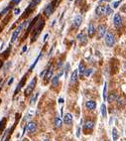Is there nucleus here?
Wrapping results in <instances>:
<instances>
[{"instance_id":"26","label":"nucleus","mask_w":126,"mask_h":141,"mask_svg":"<svg viewBox=\"0 0 126 141\" xmlns=\"http://www.w3.org/2000/svg\"><path fill=\"white\" fill-rule=\"evenodd\" d=\"M5 125H6V118H3V119L0 121V131H2V130L4 129Z\"/></svg>"},{"instance_id":"37","label":"nucleus","mask_w":126,"mask_h":141,"mask_svg":"<svg viewBox=\"0 0 126 141\" xmlns=\"http://www.w3.org/2000/svg\"><path fill=\"white\" fill-rule=\"evenodd\" d=\"M69 64L68 63V64H67V67H66V77H67V75H68V72H69Z\"/></svg>"},{"instance_id":"31","label":"nucleus","mask_w":126,"mask_h":141,"mask_svg":"<svg viewBox=\"0 0 126 141\" xmlns=\"http://www.w3.org/2000/svg\"><path fill=\"white\" fill-rule=\"evenodd\" d=\"M41 56H42V54H40V55H39V57H38V58L36 59V61H35V62H34V64H33L32 66H31V68H30V70H33V69H34V67H35V66H36V64L38 63V61H39V59L41 58Z\"/></svg>"},{"instance_id":"18","label":"nucleus","mask_w":126,"mask_h":141,"mask_svg":"<svg viewBox=\"0 0 126 141\" xmlns=\"http://www.w3.org/2000/svg\"><path fill=\"white\" fill-rule=\"evenodd\" d=\"M25 81H26V77H24L23 78V80L21 81V82H19V84H18V86L16 87V90H15V93H14V95H16V94L19 93V91L21 90V87L23 86V84H24V82H25Z\"/></svg>"},{"instance_id":"13","label":"nucleus","mask_w":126,"mask_h":141,"mask_svg":"<svg viewBox=\"0 0 126 141\" xmlns=\"http://www.w3.org/2000/svg\"><path fill=\"white\" fill-rule=\"evenodd\" d=\"M64 122L67 124V125H70L73 123V115L70 113H67L65 116H64Z\"/></svg>"},{"instance_id":"34","label":"nucleus","mask_w":126,"mask_h":141,"mask_svg":"<svg viewBox=\"0 0 126 141\" xmlns=\"http://www.w3.org/2000/svg\"><path fill=\"white\" fill-rule=\"evenodd\" d=\"M120 2H121V1H116V2H114V3H113V8H117L118 5L120 4Z\"/></svg>"},{"instance_id":"12","label":"nucleus","mask_w":126,"mask_h":141,"mask_svg":"<svg viewBox=\"0 0 126 141\" xmlns=\"http://www.w3.org/2000/svg\"><path fill=\"white\" fill-rule=\"evenodd\" d=\"M85 107L88 109V110H93L95 107H96V102L94 100H88L85 102Z\"/></svg>"},{"instance_id":"45","label":"nucleus","mask_w":126,"mask_h":141,"mask_svg":"<svg viewBox=\"0 0 126 141\" xmlns=\"http://www.w3.org/2000/svg\"><path fill=\"white\" fill-rule=\"evenodd\" d=\"M1 67H2V63L0 62V68H1Z\"/></svg>"},{"instance_id":"35","label":"nucleus","mask_w":126,"mask_h":141,"mask_svg":"<svg viewBox=\"0 0 126 141\" xmlns=\"http://www.w3.org/2000/svg\"><path fill=\"white\" fill-rule=\"evenodd\" d=\"M20 1H21V0H12V4L17 5V4H19V3H20Z\"/></svg>"},{"instance_id":"14","label":"nucleus","mask_w":126,"mask_h":141,"mask_svg":"<svg viewBox=\"0 0 126 141\" xmlns=\"http://www.w3.org/2000/svg\"><path fill=\"white\" fill-rule=\"evenodd\" d=\"M94 127V122L92 120H86L84 122V129L85 130H92Z\"/></svg>"},{"instance_id":"16","label":"nucleus","mask_w":126,"mask_h":141,"mask_svg":"<svg viewBox=\"0 0 126 141\" xmlns=\"http://www.w3.org/2000/svg\"><path fill=\"white\" fill-rule=\"evenodd\" d=\"M54 124H55V127L58 128V129L62 127L63 121H62V119H61L60 116H56V118H55V121H54Z\"/></svg>"},{"instance_id":"11","label":"nucleus","mask_w":126,"mask_h":141,"mask_svg":"<svg viewBox=\"0 0 126 141\" xmlns=\"http://www.w3.org/2000/svg\"><path fill=\"white\" fill-rule=\"evenodd\" d=\"M82 22V18H81V16L80 15H77L76 17H75V19H74V27L75 28H79L80 26V24Z\"/></svg>"},{"instance_id":"32","label":"nucleus","mask_w":126,"mask_h":141,"mask_svg":"<svg viewBox=\"0 0 126 141\" xmlns=\"http://www.w3.org/2000/svg\"><path fill=\"white\" fill-rule=\"evenodd\" d=\"M9 9H10V6H8L7 8H5V9H3L2 11L0 12V16H3V15H5L7 12L9 11Z\"/></svg>"},{"instance_id":"1","label":"nucleus","mask_w":126,"mask_h":141,"mask_svg":"<svg viewBox=\"0 0 126 141\" xmlns=\"http://www.w3.org/2000/svg\"><path fill=\"white\" fill-rule=\"evenodd\" d=\"M58 0H55V1H53L52 3H50L48 6H47L46 8H45V10H44V14L46 15V16H51L52 14H53V12L55 10V8H56V4H57Z\"/></svg>"},{"instance_id":"41","label":"nucleus","mask_w":126,"mask_h":141,"mask_svg":"<svg viewBox=\"0 0 126 141\" xmlns=\"http://www.w3.org/2000/svg\"><path fill=\"white\" fill-rule=\"evenodd\" d=\"M26 50H27V47H26V46H24L23 49H22V52H25Z\"/></svg>"},{"instance_id":"24","label":"nucleus","mask_w":126,"mask_h":141,"mask_svg":"<svg viewBox=\"0 0 126 141\" xmlns=\"http://www.w3.org/2000/svg\"><path fill=\"white\" fill-rule=\"evenodd\" d=\"M38 95H39V93H37L35 95H33V96L31 97V100H30V105H34L35 102H36V99H37V97H38Z\"/></svg>"},{"instance_id":"21","label":"nucleus","mask_w":126,"mask_h":141,"mask_svg":"<svg viewBox=\"0 0 126 141\" xmlns=\"http://www.w3.org/2000/svg\"><path fill=\"white\" fill-rule=\"evenodd\" d=\"M115 99H116V96H115V94H113V93H111V94H108V96H107V101L108 102H113V101H115Z\"/></svg>"},{"instance_id":"47","label":"nucleus","mask_w":126,"mask_h":141,"mask_svg":"<svg viewBox=\"0 0 126 141\" xmlns=\"http://www.w3.org/2000/svg\"><path fill=\"white\" fill-rule=\"evenodd\" d=\"M125 134H126V130H125Z\"/></svg>"},{"instance_id":"9","label":"nucleus","mask_w":126,"mask_h":141,"mask_svg":"<svg viewBox=\"0 0 126 141\" xmlns=\"http://www.w3.org/2000/svg\"><path fill=\"white\" fill-rule=\"evenodd\" d=\"M105 6L106 5H98L95 8V13L97 16H102L105 14Z\"/></svg>"},{"instance_id":"44","label":"nucleus","mask_w":126,"mask_h":141,"mask_svg":"<svg viewBox=\"0 0 126 141\" xmlns=\"http://www.w3.org/2000/svg\"><path fill=\"white\" fill-rule=\"evenodd\" d=\"M124 69H125V70H126V62H125V63H124Z\"/></svg>"},{"instance_id":"15","label":"nucleus","mask_w":126,"mask_h":141,"mask_svg":"<svg viewBox=\"0 0 126 141\" xmlns=\"http://www.w3.org/2000/svg\"><path fill=\"white\" fill-rule=\"evenodd\" d=\"M79 40L80 41V43H81V45H84V44H86V36L84 35V33L83 32H81L80 33L78 37H77Z\"/></svg>"},{"instance_id":"23","label":"nucleus","mask_w":126,"mask_h":141,"mask_svg":"<svg viewBox=\"0 0 126 141\" xmlns=\"http://www.w3.org/2000/svg\"><path fill=\"white\" fill-rule=\"evenodd\" d=\"M40 2H41V0H32L29 6H30V8H31V9H33L35 6H36V5H38Z\"/></svg>"},{"instance_id":"3","label":"nucleus","mask_w":126,"mask_h":141,"mask_svg":"<svg viewBox=\"0 0 126 141\" xmlns=\"http://www.w3.org/2000/svg\"><path fill=\"white\" fill-rule=\"evenodd\" d=\"M25 130H27L28 133H34L35 131L37 130V123L35 121H30L27 123Z\"/></svg>"},{"instance_id":"17","label":"nucleus","mask_w":126,"mask_h":141,"mask_svg":"<svg viewBox=\"0 0 126 141\" xmlns=\"http://www.w3.org/2000/svg\"><path fill=\"white\" fill-rule=\"evenodd\" d=\"M87 32H88V36L89 37H92V36L94 35V32H95V28H94V26H93V24L91 23L88 25V29H87Z\"/></svg>"},{"instance_id":"19","label":"nucleus","mask_w":126,"mask_h":141,"mask_svg":"<svg viewBox=\"0 0 126 141\" xmlns=\"http://www.w3.org/2000/svg\"><path fill=\"white\" fill-rule=\"evenodd\" d=\"M78 80V70H74L71 76H70V83H74V82H77Z\"/></svg>"},{"instance_id":"5","label":"nucleus","mask_w":126,"mask_h":141,"mask_svg":"<svg viewBox=\"0 0 126 141\" xmlns=\"http://www.w3.org/2000/svg\"><path fill=\"white\" fill-rule=\"evenodd\" d=\"M43 25H44V21H43V20H40L39 24H38V25H37V27L35 28L34 34H33V39H32V41H35V40L37 39V36L40 34V32H41V29H42Z\"/></svg>"},{"instance_id":"6","label":"nucleus","mask_w":126,"mask_h":141,"mask_svg":"<svg viewBox=\"0 0 126 141\" xmlns=\"http://www.w3.org/2000/svg\"><path fill=\"white\" fill-rule=\"evenodd\" d=\"M35 85H36V79H33L31 82L28 84V86H27V89L25 90V95H29V94H32V92H33V90H34Z\"/></svg>"},{"instance_id":"43","label":"nucleus","mask_w":126,"mask_h":141,"mask_svg":"<svg viewBox=\"0 0 126 141\" xmlns=\"http://www.w3.org/2000/svg\"><path fill=\"white\" fill-rule=\"evenodd\" d=\"M22 141H29V140H28L27 138H24V139H23V140H22Z\"/></svg>"},{"instance_id":"4","label":"nucleus","mask_w":126,"mask_h":141,"mask_svg":"<svg viewBox=\"0 0 126 141\" xmlns=\"http://www.w3.org/2000/svg\"><path fill=\"white\" fill-rule=\"evenodd\" d=\"M97 39H101L103 36H105V33H106V25L104 24H101L97 27Z\"/></svg>"},{"instance_id":"7","label":"nucleus","mask_w":126,"mask_h":141,"mask_svg":"<svg viewBox=\"0 0 126 141\" xmlns=\"http://www.w3.org/2000/svg\"><path fill=\"white\" fill-rule=\"evenodd\" d=\"M23 29V23L20 24L19 26H18V28L13 32V34H12V38H11V42H15L16 40H17V38H18V36L20 34V32H21V30Z\"/></svg>"},{"instance_id":"10","label":"nucleus","mask_w":126,"mask_h":141,"mask_svg":"<svg viewBox=\"0 0 126 141\" xmlns=\"http://www.w3.org/2000/svg\"><path fill=\"white\" fill-rule=\"evenodd\" d=\"M53 72H54V68H53V66H51L48 70H46V75H45V81L48 82L51 78H52V76H53Z\"/></svg>"},{"instance_id":"39","label":"nucleus","mask_w":126,"mask_h":141,"mask_svg":"<svg viewBox=\"0 0 126 141\" xmlns=\"http://www.w3.org/2000/svg\"><path fill=\"white\" fill-rule=\"evenodd\" d=\"M12 82H13V78H11V79L9 80V82H8V84L10 85V84H11V83H12Z\"/></svg>"},{"instance_id":"30","label":"nucleus","mask_w":126,"mask_h":141,"mask_svg":"<svg viewBox=\"0 0 126 141\" xmlns=\"http://www.w3.org/2000/svg\"><path fill=\"white\" fill-rule=\"evenodd\" d=\"M92 74V69H87V70H84L83 76H85V77H89Z\"/></svg>"},{"instance_id":"29","label":"nucleus","mask_w":126,"mask_h":141,"mask_svg":"<svg viewBox=\"0 0 126 141\" xmlns=\"http://www.w3.org/2000/svg\"><path fill=\"white\" fill-rule=\"evenodd\" d=\"M123 103H124V101H123V98H122V97L117 98V106H118V107L122 106L123 105Z\"/></svg>"},{"instance_id":"46","label":"nucleus","mask_w":126,"mask_h":141,"mask_svg":"<svg viewBox=\"0 0 126 141\" xmlns=\"http://www.w3.org/2000/svg\"><path fill=\"white\" fill-rule=\"evenodd\" d=\"M44 141H50V140H49V139H45Z\"/></svg>"},{"instance_id":"38","label":"nucleus","mask_w":126,"mask_h":141,"mask_svg":"<svg viewBox=\"0 0 126 141\" xmlns=\"http://www.w3.org/2000/svg\"><path fill=\"white\" fill-rule=\"evenodd\" d=\"M80 127H78V130H77V136H78V137H80Z\"/></svg>"},{"instance_id":"22","label":"nucleus","mask_w":126,"mask_h":141,"mask_svg":"<svg viewBox=\"0 0 126 141\" xmlns=\"http://www.w3.org/2000/svg\"><path fill=\"white\" fill-rule=\"evenodd\" d=\"M112 137H113V141H116L118 139V131L115 127H113L112 129Z\"/></svg>"},{"instance_id":"40","label":"nucleus","mask_w":126,"mask_h":141,"mask_svg":"<svg viewBox=\"0 0 126 141\" xmlns=\"http://www.w3.org/2000/svg\"><path fill=\"white\" fill-rule=\"evenodd\" d=\"M59 102H60V103H63V102H64V99H63V98H60V99H59Z\"/></svg>"},{"instance_id":"42","label":"nucleus","mask_w":126,"mask_h":141,"mask_svg":"<svg viewBox=\"0 0 126 141\" xmlns=\"http://www.w3.org/2000/svg\"><path fill=\"white\" fill-rule=\"evenodd\" d=\"M48 36H49V35H48V34H46V35H45V38H44V41H46V40H47V38H48Z\"/></svg>"},{"instance_id":"2","label":"nucleus","mask_w":126,"mask_h":141,"mask_svg":"<svg viewBox=\"0 0 126 141\" xmlns=\"http://www.w3.org/2000/svg\"><path fill=\"white\" fill-rule=\"evenodd\" d=\"M104 39H105V44L108 47H113V45L115 44V37L112 33H106Z\"/></svg>"},{"instance_id":"25","label":"nucleus","mask_w":126,"mask_h":141,"mask_svg":"<svg viewBox=\"0 0 126 141\" xmlns=\"http://www.w3.org/2000/svg\"><path fill=\"white\" fill-rule=\"evenodd\" d=\"M58 83H59V78H58V76H55L52 79V84H53V86H57Z\"/></svg>"},{"instance_id":"33","label":"nucleus","mask_w":126,"mask_h":141,"mask_svg":"<svg viewBox=\"0 0 126 141\" xmlns=\"http://www.w3.org/2000/svg\"><path fill=\"white\" fill-rule=\"evenodd\" d=\"M106 91H107V83L105 82L104 83V89H103V99L105 100V97H106Z\"/></svg>"},{"instance_id":"8","label":"nucleus","mask_w":126,"mask_h":141,"mask_svg":"<svg viewBox=\"0 0 126 141\" xmlns=\"http://www.w3.org/2000/svg\"><path fill=\"white\" fill-rule=\"evenodd\" d=\"M113 24L116 28H119L121 25H122V18L120 16V14L116 13L114 15V18H113Z\"/></svg>"},{"instance_id":"27","label":"nucleus","mask_w":126,"mask_h":141,"mask_svg":"<svg viewBox=\"0 0 126 141\" xmlns=\"http://www.w3.org/2000/svg\"><path fill=\"white\" fill-rule=\"evenodd\" d=\"M112 13H113V10H112L109 6L106 5V6H105V14H106V15H110V14H112Z\"/></svg>"},{"instance_id":"36","label":"nucleus","mask_w":126,"mask_h":141,"mask_svg":"<svg viewBox=\"0 0 126 141\" xmlns=\"http://www.w3.org/2000/svg\"><path fill=\"white\" fill-rule=\"evenodd\" d=\"M20 13V9L19 8H16V9H14V14L15 15H18Z\"/></svg>"},{"instance_id":"20","label":"nucleus","mask_w":126,"mask_h":141,"mask_svg":"<svg viewBox=\"0 0 126 141\" xmlns=\"http://www.w3.org/2000/svg\"><path fill=\"white\" fill-rule=\"evenodd\" d=\"M84 70H85V66H84V64H83V63H80V66H79V70H78V73L80 74V77H82V76H83Z\"/></svg>"},{"instance_id":"28","label":"nucleus","mask_w":126,"mask_h":141,"mask_svg":"<svg viewBox=\"0 0 126 141\" xmlns=\"http://www.w3.org/2000/svg\"><path fill=\"white\" fill-rule=\"evenodd\" d=\"M101 114H102L103 117H106V106H105V104L101 105Z\"/></svg>"},{"instance_id":"48","label":"nucleus","mask_w":126,"mask_h":141,"mask_svg":"<svg viewBox=\"0 0 126 141\" xmlns=\"http://www.w3.org/2000/svg\"><path fill=\"white\" fill-rule=\"evenodd\" d=\"M69 1H71V0H69Z\"/></svg>"}]
</instances>
